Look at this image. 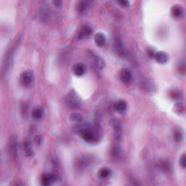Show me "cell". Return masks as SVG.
Here are the masks:
<instances>
[{
    "instance_id": "1",
    "label": "cell",
    "mask_w": 186,
    "mask_h": 186,
    "mask_svg": "<svg viewBox=\"0 0 186 186\" xmlns=\"http://www.w3.org/2000/svg\"><path fill=\"white\" fill-rule=\"evenodd\" d=\"M66 103L69 107L72 109H77L81 105V101L79 98L78 97L77 93L73 91H71L68 94L66 97Z\"/></svg>"
},
{
    "instance_id": "2",
    "label": "cell",
    "mask_w": 186,
    "mask_h": 186,
    "mask_svg": "<svg viewBox=\"0 0 186 186\" xmlns=\"http://www.w3.org/2000/svg\"><path fill=\"white\" fill-rule=\"evenodd\" d=\"M20 82L24 86H28L33 80V73L31 71H24L20 75Z\"/></svg>"
},
{
    "instance_id": "3",
    "label": "cell",
    "mask_w": 186,
    "mask_h": 186,
    "mask_svg": "<svg viewBox=\"0 0 186 186\" xmlns=\"http://www.w3.org/2000/svg\"><path fill=\"white\" fill-rule=\"evenodd\" d=\"M140 87L146 92H152L156 90L154 83L151 80H149V79H144V80L142 81L141 83H140Z\"/></svg>"
},
{
    "instance_id": "4",
    "label": "cell",
    "mask_w": 186,
    "mask_h": 186,
    "mask_svg": "<svg viewBox=\"0 0 186 186\" xmlns=\"http://www.w3.org/2000/svg\"><path fill=\"white\" fill-rule=\"evenodd\" d=\"M171 13H172V16L174 18L179 19L183 18L184 15V9L180 5H176L172 7Z\"/></svg>"
},
{
    "instance_id": "5",
    "label": "cell",
    "mask_w": 186,
    "mask_h": 186,
    "mask_svg": "<svg viewBox=\"0 0 186 186\" xmlns=\"http://www.w3.org/2000/svg\"><path fill=\"white\" fill-rule=\"evenodd\" d=\"M132 79V74L129 69H123L121 71V80L125 84H130Z\"/></svg>"
},
{
    "instance_id": "6",
    "label": "cell",
    "mask_w": 186,
    "mask_h": 186,
    "mask_svg": "<svg viewBox=\"0 0 186 186\" xmlns=\"http://www.w3.org/2000/svg\"><path fill=\"white\" fill-rule=\"evenodd\" d=\"M154 58L157 62L161 64L166 63L169 60L168 55L166 52H161V51H159V52L156 53L154 55Z\"/></svg>"
},
{
    "instance_id": "7",
    "label": "cell",
    "mask_w": 186,
    "mask_h": 186,
    "mask_svg": "<svg viewBox=\"0 0 186 186\" xmlns=\"http://www.w3.org/2000/svg\"><path fill=\"white\" fill-rule=\"evenodd\" d=\"M56 177L52 174H45L41 177V183L44 185H50L55 181Z\"/></svg>"
},
{
    "instance_id": "8",
    "label": "cell",
    "mask_w": 186,
    "mask_h": 186,
    "mask_svg": "<svg viewBox=\"0 0 186 186\" xmlns=\"http://www.w3.org/2000/svg\"><path fill=\"white\" fill-rule=\"evenodd\" d=\"M73 73L77 77H81L84 73L85 67L82 63H77L73 66L72 68Z\"/></svg>"
},
{
    "instance_id": "9",
    "label": "cell",
    "mask_w": 186,
    "mask_h": 186,
    "mask_svg": "<svg viewBox=\"0 0 186 186\" xmlns=\"http://www.w3.org/2000/svg\"><path fill=\"white\" fill-rule=\"evenodd\" d=\"M113 127V131H114V134L116 139L119 140L121 136V126L118 120H114L112 123Z\"/></svg>"
},
{
    "instance_id": "10",
    "label": "cell",
    "mask_w": 186,
    "mask_h": 186,
    "mask_svg": "<svg viewBox=\"0 0 186 186\" xmlns=\"http://www.w3.org/2000/svg\"><path fill=\"white\" fill-rule=\"evenodd\" d=\"M95 41L98 47H102L106 45V39L105 35L102 33H98L95 37Z\"/></svg>"
},
{
    "instance_id": "11",
    "label": "cell",
    "mask_w": 186,
    "mask_h": 186,
    "mask_svg": "<svg viewBox=\"0 0 186 186\" xmlns=\"http://www.w3.org/2000/svg\"><path fill=\"white\" fill-rule=\"evenodd\" d=\"M92 33V29L89 27V26H84V27L81 28L79 33V39H86L87 37H88Z\"/></svg>"
},
{
    "instance_id": "12",
    "label": "cell",
    "mask_w": 186,
    "mask_h": 186,
    "mask_svg": "<svg viewBox=\"0 0 186 186\" xmlns=\"http://www.w3.org/2000/svg\"><path fill=\"white\" fill-rule=\"evenodd\" d=\"M114 109L118 113H124L125 110L127 109L126 102L124 100H118L117 102H116L114 104Z\"/></svg>"
},
{
    "instance_id": "13",
    "label": "cell",
    "mask_w": 186,
    "mask_h": 186,
    "mask_svg": "<svg viewBox=\"0 0 186 186\" xmlns=\"http://www.w3.org/2000/svg\"><path fill=\"white\" fill-rule=\"evenodd\" d=\"M74 131L76 132L79 134H83L85 132H88V131H90V125L88 124H79L78 126L75 127Z\"/></svg>"
},
{
    "instance_id": "14",
    "label": "cell",
    "mask_w": 186,
    "mask_h": 186,
    "mask_svg": "<svg viewBox=\"0 0 186 186\" xmlns=\"http://www.w3.org/2000/svg\"><path fill=\"white\" fill-rule=\"evenodd\" d=\"M93 59H94L95 66V67L98 68V70H101L104 68V66H105V62L103 61V60H102L100 57L95 55Z\"/></svg>"
},
{
    "instance_id": "15",
    "label": "cell",
    "mask_w": 186,
    "mask_h": 186,
    "mask_svg": "<svg viewBox=\"0 0 186 186\" xmlns=\"http://www.w3.org/2000/svg\"><path fill=\"white\" fill-rule=\"evenodd\" d=\"M82 138L85 141L88 142V143H91V142L95 141L96 140V135L94 133H92V132H90V131H88V132L83 134Z\"/></svg>"
},
{
    "instance_id": "16",
    "label": "cell",
    "mask_w": 186,
    "mask_h": 186,
    "mask_svg": "<svg viewBox=\"0 0 186 186\" xmlns=\"http://www.w3.org/2000/svg\"><path fill=\"white\" fill-rule=\"evenodd\" d=\"M90 2L81 1L77 5V9L79 13H84L90 5Z\"/></svg>"
},
{
    "instance_id": "17",
    "label": "cell",
    "mask_w": 186,
    "mask_h": 186,
    "mask_svg": "<svg viewBox=\"0 0 186 186\" xmlns=\"http://www.w3.org/2000/svg\"><path fill=\"white\" fill-rule=\"evenodd\" d=\"M11 153L12 155L16 158L18 155V143L16 141V139H13L12 140V143H11Z\"/></svg>"
},
{
    "instance_id": "18",
    "label": "cell",
    "mask_w": 186,
    "mask_h": 186,
    "mask_svg": "<svg viewBox=\"0 0 186 186\" xmlns=\"http://www.w3.org/2000/svg\"><path fill=\"white\" fill-rule=\"evenodd\" d=\"M77 167L79 170H84L85 168L88 166V160L85 158H81L79 159L77 163Z\"/></svg>"
},
{
    "instance_id": "19",
    "label": "cell",
    "mask_w": 186,
    "mask_h": 186,
    "mask_svg": "<svg viewBox=\"0 0 186 186\" xmlns=\"http://www.w3.org/2000/svg\"><path fill=\"white\" fill-rule=\"evenodd\" d=\"M32 116L36 119H39L43 116V111L41 108H36L32 111Z\"/></svg>"
},
{
    "instance_id": "20",
    "label": "cell",
    "mask_w": 186,
    "mask_h": 186,
    "mask_svg": "<svg viewBox=\"0 0 186 186\" xmlns=\"http://www.w3.org/2000/svg\"><path fill=\"white\" fill-rule=\"evenodd\" d=\"M23 148H24V151H25L26 154L28 156H31L33 155V150H32L31 145L28 141L24 142Z\"/></svg>"
},
{
    "instance_id": "21",
    "label": "cell",
    "mask_w": 186,
    "mask_h": 186,
    "mask_svg": "<svg viewBox=\"0 0 186 186\" xmlns=\"http://www.w3.org/2000/svg\"><path fill=\"white\" fill-rule=\"evenodd\" d=\"M70 118H71V121H74V122H81L83 119L81 114H80L79 113H77V112L72 113L71 116H70Z\"/></svg>"
},
{
    "instance_id": "22",
    "label": "cell",
    "mask_w": 186,
    "mask_h": 186,
    "mask_svg": "<svg viewBox=\"0 0 186 186\" xmlns=\"http://www.w3.org/2000/svg\"><path fill=\"white\" fill-rule=\"evenodd\" d=\"M111 174V171L108 168H102L99 171V176L101 178H106L108 177Z\"/></svg>"
},
{
    "instance_id": "23",
    "label": "cell",
    "mask_w": 186,
    "mask_h": 186,
    "mask_svg": "<svg viewBox=\"0 0 186 186\" xmlns=\"http://www.w3.org/2000/svg\"><path fill=\"white\" fill-rule=\"evenodd\" d=\"M174 110H175V111L177 112V113H183L184 112V110H185V108H184V106L182 103H177L175 106H174Z\"/></svg>"
},
{
    "instance_id": "24",
    "label": "cell",
    "mask_w": 186,
    "mask_h": 186,
    "mask_svg": "<svg viewBox=\"0 0 186 186\" xmlns=\"http://www.w3.org/2000/svg\"><path fill=\"white\" fill-rule=\"evenodd\" d=\"M174 139L177 142L181 141L182 139H183V134H182L180 131L176 130L175 132H174Z\"/></svg>"
},
{
    "instance_id": "25",
    "label": "cell",
    "mask_w": 186,
    "mask_h": 186,
    "mask_svg": "<svg viewBox=\"0 0 186 186\" xmlns=\"http://www.w3.org/2000/svg\"><path fill=\"white\" fill-rule=\"evenodd\" d=\"M180 95L181 93H180V92H177V91L174 90L171 92V97H172L173 99H179L180 98Z\"/></svg>"
},
{
    "instance_id": "26",
    "label": "cell",
    "mask_w": 186,
    "mask_h": 186,
    "mask_svg": "<svg viewBox=\"0 0 186 186\" xmlns=\"http://www.w3.org/2000/svg\"><path fill=\"white\" fill-rule=\"evenodd\" d=\"M180 165H181L183 168H185L186 166V156H185V154L182 155V156L180 157Z\"/></svg>"
},
{
    "instance_id": "27",
    "label": "cell",
    "mask_w": 186,
    "mask_h": 186,
    "mask_svg": "<svg viewBox=\"0 0 186 186\" xmlns=\"http://www.w3.org/2000/svg\"><path fill=\"white\" fill-rule=\"evenodd\" d=\"M118 3L121 5V7H127L129 5V2L124 1V0H122V1H119Z\"/></svg>"
},
{
    "instance_id": "28",
    "label": "cell",
    "mask_w": 186,
    "mask_h": 186,
    "mask_svg": "<svg viewBox=\"0 0 186 186\" xmlns=\"http://www.w3.org/2000/svg\"><path fill=\"white\" fill-rule=\"evenodd\" d=\"M53 4L55 5V6L60 7L62 5V2L61 1H58V0H56V1H53Z\"/></svg>"
}]
</instances>
